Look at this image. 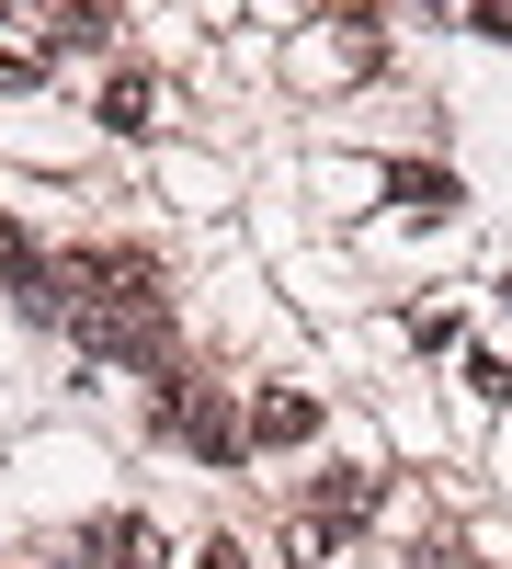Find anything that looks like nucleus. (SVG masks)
<instances>
[{
	"instance_id": "1",
	"label": "nucleus",
	"mask_w": 512,
	"mask_h": 569,
	"mask_svg": "<svg viewBox=\"0 0 512 569\" xmlns=\"http://www.w3.org/2000/svg\"><path fill=\"white\" fill-rule=\"evenodd\" d=\"M182 433H194V456H205V467H228V456L251 445V421L228 410V399H194V410H182Z\"/></svg>"
},
{
	"instance_id": "5",
	"label": "nucleus",
	"mask_w": 512,
	"mask_h": 569,
	"mask_svg": "<svg viewBox=\"0 0 512 569\" xmlns=\"http://www.w3.org/2000/svg\"><path fill=\"white\" fill-rule=\"evenodd\" d=\"M399 206L410 217H455V171H399Z\"/></svg>"
},
{
	"instance_id": "9",
	"label": "nucleus",
	"mask_w": 512,
	"mask_h": 569,
	"mask_svg": "<svg viewBox=\"0 0 512 569\" xmlns=\"http://www.w3.org/2000/svg\"><path fill=\"white\" fill-rule=\"evenodd\" d=\"M479 34H512V0H479V12H468Z\"/></svg>"
},
{
	"instance_id": "10",
	"label": "nucleus",
	"mask_w": 512,
	"mask_h": 569,
	"mask_svg": "<svg viewBox=\"0 0 512 569\" xmlns=\"http://www.w3.org/2000/svg\"><path fill=\"white\" fill-rule=\"evenodd\" d=\"M501 297H512V284H501Z\"/></svg>"
},
{
	"instance_id": "4",
	"label": "nucleus",
	"mask_w": 512,
	"mask_h": 569,
	"mask_svg": "<svg viewBox=\"0 0 512 569\" xmlns=\"http://www.w3.org/2000/svg\"><path fill=\"white\" fill-rule=\"evenodd\" d=\"M149 114H160V91L137 80V69H114V91H103V126H114V137H137Z\"/></svg>"
},
{
	"instance_id": "8",
	"label": "nucleus",
	"mask_w": 512,
	"mask_h": 569,
	"mask_svg": "<svg viewBox=\"0 0 512 569\" xmlns=\"http://www.w3.org/2000/svg\"><path fill=\"white\" fill-rule=\"evenodd\" d=\"M410 569H468V547H410Z\"/></svg>"
},
{
	"instance_id": "3",
	"label": "nucleus",
	"mask_w": 512,
	"mask_h": 569,
	"mask_svg": "<svg viewBox=\"0 0 512 569\" xmlns=\"http://www.w3.org/2000/svg\"><path fill=\"white\" fill-rule=\"evenodd\" d=\"M364 512H377V479H319V512H308V525H364Z\"/></svg>"
},
{
	"instance_id": "6",
	"label": "nucleus",
	"mask_w": 512,
	"mask_h": 569,
	"mask_svg": "<svg viewBox=\"0 0 512 569\" xmlns=\"http://www.w3.org/2000/svg\"><path fill=\"white\" fill-rule=\"evenodd\" d=\"M103 34H114V12H103V0H80L69 23H46V46H103Z\"/></svg>"
},
{
	"instance_id": "2",
	"label": "nucleus",
	"mask_w": 512,
	"mask_h": 569,
	"mask_svg": "<svg viewBox=\"0 0 512 569\" xmlns=\"http://www.w3.org/2000/svg\"><path fill=\"white\" fill-rule=\"evenodd\" d=\"M308 433H319V399H308V388H273V399L251 410V445H308Z\"/></svg>"
},
{
	"instance_id": "7",
	"label": "nucleus",
	"mask_w": 512,
	"mask_h": 569,
	"mask_svg": "<svg viewBox=\"0 0 512 569\" xmlns=\"http://www.w3.org/2000/svg\"><path fill=\"white\" fill-rule=\"evenodd\" d=\"M194 569H251V558H240V536H205V547H194Z\"/></svg>"
}]
</instances>
